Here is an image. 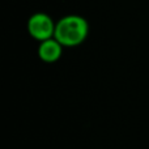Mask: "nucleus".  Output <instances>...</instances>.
<instances>
[{
    "label": "nucleus",
    "mask_w": 149,
    "mask_h": 149,
    "mask_svg": "<svg viewBox=\"0 0 149 149\" xmlns=\"http://www.w3.org/2000/svg\"><path fill=\"white\" fill-rule=\"evenodd\" d=\"M89 33V25L84 17L70 15L60 18L55 26L54 38L63 45V47H74L81 45Z\"/></svg>",
    "instance_id": "obj_1"
},
{
    "label": "nucleus",
    "mask_w": 149,
    "mask_h": 149,
    "mask_svg": "<svg viewBox=\"0 0 149 149\" xmlns=\"http://www.w3.org/2000/svg\"><path fill=\"white\" fill-rule=\"evenodd\" d=\"M56 24L46 13H34L28 21V31L34 39L42 42L54 38Z\"/></svg>",
    "instance_id": "obj_2"
},
{
    "label": "nucleus",
    "mask_w": 149,
    "mask_h": 149,
    "mask_svg": "<svg viewBox=\"0 0 149 149\" xmlns=\"http://www.w3.org/2000/svg\"><path fill=\"white\" fill-rule=\"evenodd\" d=\"M63 52V45L55 38L42 41L38 46V56L45 63H55L60 59Z\"/></svg>",
    "instance_id": "obj_3"
}]
</instances>
